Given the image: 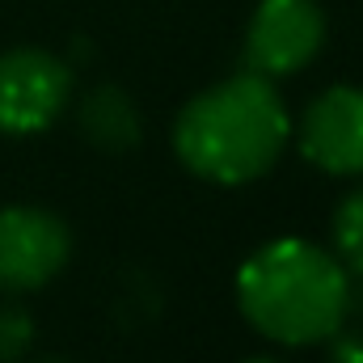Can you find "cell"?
<instances>
[{"mask_svg":"<svg viewBox=\"0 0 363 363\" xmlns=\"http://www.w3.org/2000/svg\"><path fill=\"white\" fill-rule=\"evenodd\" d=\"M72 97V72L60 55L13 47L0 55V131L34 135L51 127Z\"/></svg>","mask_w":363,"mask_h":363,"instance_id":"obj_3","label":"cell"},{"mask_svg":"<svg viewBox=\"0 0 363 363\" xmlns=\"http://www.w3.org/2000/svg\"><path fill=\"white\" fill-rule=\"evenodd\" d=\"M245 363H279V359H271V355H258V359H245Z\"/></svg>","mask_w":363,"mask_h":363,"instance_id":"obj_11","label":"cell"},{"mask_svg":"<svg viewBox=\"0 0 363 363\" xmlns=\"http://www.w3.org/2000/svg\"><path fill=\"white\" fill-rule=\"evenodd\" d=\"M72 254V233L55 211L4 207L0 211V287L30 291L64 271Z\"/></svg>","mask_w":363,"mask_h":363,"instance_id":"obj_5","label":"cell"},{"mask_svg":"<svg viewBox=\"0 0 363 363\" xmlns=\"http://www.w3.org/2000/svg\"><path fill=\"white\" fill-rule=\"evenodd\" d=\"M334 245L351 271L363 274V186L351 190L334 211Z\"/></svg>","mask_w":363,"mask_h":363,"instance_id":"obj_8","label":"cell"},{"mask_svg":"<svg viewBox=\"0 0 363 363\" xmlns=\"http://www.w3.org/2000/svg\"><path fill=\"white\" fill-rule=\"evenodd\" d=\"M300 152L325 174H342V178L363 174V89L334 85L321 93L304 110Z\"/></svg>","mask_w":363,"mask_h":363,"instance_id":"obj_6","label":"cell"},{"mask_svg":"<svg viewBox=\"0 0 363 363\" xmlns=\"http://www.w3.org/2000/svg\"><path fill=\"white\" fill-rule=\"evenodd\" d=\"M47 363H68V359H47Z\"/></svg>","mask_w":363,"mask_h":363,"instance_id":"obj_12","label":"cell"},{"mask_svg":"<svg viewBox=\"0 0 363 363\" xmlns=\"http://www.w3.org/2000/svg\"><path fill=\"white\" fill-rule=\"evenodd\" d=\"M81 131L101 152H131L140 144V110L118 85H97L81 101Z\"/></svg>","mask_w":363,"mask_h":363,"instance_id":"obj_7","label":"cell"},{"mask_svg":"<svg viewBox=\"0 0 363 363\" xmlns=\"http://www.w3.org/2000/svg\"><path fill=\"white\" fill-rule=\"evenodd\" d=\"M241 313L258 334L283 347H313L325 342L351 304L347 267L317 250L313 241L283 237L262 245L237 274Z\"/></svg>","mask_w":363,"mask_h":363,"instance_id":"obj_2","label":"cell"},{"mask_svg":"<svg viewBox=\"0 0 363 363\" xmlns=\"http://www.w3.org/2000/svg\"><path fill=\"white\" fill-rule=\"evenodd\" d=\"M287 140V110L267 77L241 72L182 106L174 148L182 165L216 186H245L279 161Z\"/></svg>","mask_w":363,"mask_h":363,"instance_id":"obj_1","label":"cell"},{"mask_svg":"<svg viewBox=\"0 0 363 363\" xmlns=\"http://www.w3.org/2000/svg\"><path fill=\"white\" fill-rule=\"evenodd\" d=\"M34 347V321L17 304H0V363H17Z\"/></svg>","mask_w":363,"mask_h":363,"instance_id":"obj_9","label":"cell"},{"mask_svg":"<svg viewBox=\"0 0 363 363\" xmlns=\"http://www.w3.org/2000/svg\"><path fill=\"white\" fill-rule=\"evenodd\" d=\"M330 363H363V334H330Z\"/></svg>","mask_w":363,"mask_h":363,"instance_id":"obj_10","label":"cell"},{"mask_svg":"<svg viewBox=\"0 0 363 363\" xmlns=\"http://www.w3.org/2000/svg\"><path fill=\"white\" fill-rule=\"evenodd\" d=\"M325 43V13L317 0H262L250 34H245V64L258 77L300 72Z\"/></svg>","mask_w":363,"mask_h":363,"instance_id":"obj_4","label":"cell"}]
</instances>
